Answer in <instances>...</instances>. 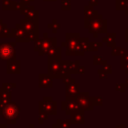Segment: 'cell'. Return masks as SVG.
Here are the masks:
<instances>
[{
  "label": "cell",
  "instance_id": "ba28073f",
  "mask_svg": "<svg viewBox=\"0 0 128 128\" xmlns=\"http://www.w3.org/2000/svg\"><path fill=\"white\" fill-rule=\"evenodd\" d=\"M125 33H126V35H125V40H126V42H128V28L126 29Z\"/></svg>",
  "mask_w": 128,
  "mask_h": 128
},
{
  "label": "cell",
  "instance_id": "5b68a950",
  "mask_svg": "<svg viewBox=\"0 0 128 128\" xmlns=\"http://www.w3.org/2000/svg\"><path fill=\"white\" fill-rule=\"evenodd\" d=\"M128 0H116V9L117 10H124L127 5Z\"/></svg>",
  "mask_w": 128,
  "mask_h": 128
},
{
  "label": "cell",
  "instance_id": "52a82bcc",
  "mask_svg": "<svg viewBox=\"0 0 128 128\" xmlns=\"http://www.w3.org/2000/svg\"><path fill=\"white\" fill-rule=\"evenodd\" d=\"M125 50H123L122 48L120 47H113V50H112V55H120L124 52Z\"/></svg>",
  "mask_w": 128,
  "mask_h": 128
},
{
  "label": "cell",
  "instance_id": "8992f818",
  "mask_svg": "<svg viewBox=\"0 0 128 128\" xmlns=\"http://www.w3.org/2000/svg\"><path fill=\"white\" fill-rule=\"evenodd\" d=\"M121 55V68L123 69L126 65H128V52L124 51Z\"/></svg>",
  "mask_w": 128,
  "mask_h": 128
},
{
  "label": "cell",
  "instance_id": "277c9868",
  "mask_svg": "<svg viewBox=\"0 0 128 128\" xmlns=\"http://www.w3.org/2000/svg\"><path fill=\"white\" fill-rule=\"evenodd\" d=\"M114 40H115V34H113V33L112 34H108V37L103 39V41L107 42V45H109V46H114L115 45Z\"/></svg>",
  "mask_w": 128,
  "mask_h": 128
},
{
  "label": "cell",
  "instance_id": "3957f363",
  "mask_svg": "<svg viewBox=\"0 0 128 128\" xmlns=\"http://www.w3.org/2000/svg\"><path fill=\"white\" fill-rule=\"evenodd\" d=\"M12 53H13V50H12V48L10 46H7V45L1 46V48H0V56H1V58H4V59L10 58Z\"/></svg>",
  "mask_w": 128,
  "mask_h": 128
},
{
  "label": "cell",
  "instance_id": "7a4b0ae2",
  "mask_svg": "<svg viewBox=\"0 0 128 128\" xmlns=\"http://www.w3.org/2000/svg\"><path fill=\"white\" fill-rule=\"evenodd\" d=\"M4 115L7 119H13L18 115V109L14 105H9L4 110Z\"/></svg>",
  "mask_w": 128,
  "mask_h": 128
},
{
  "label": "cell",
  "instance_id": "30bf717a",
  "mask_svg": "<svg viewBox=\"0 0 128 128\" xmlns=\"http://www.w3.org/2000/svg\"><path fill=\"white\" fill-rule=\"evenodd\" d=\"M116 128H125V125H124V124H121V125H119V126H117Z\"/></svg>",
  "mask_w": 128,
  "mask_h": 128
},
{
  "label": "cell",
  "instance_id": "8fae6325",
  "mask_svg": "<svg viewBox=\"0 0 128 128\" xmlns=\"http://www.w3.org/2000/svg\"><path fill=\"white\" fill-rule=\"evenodd\" d=\"M125 86H128V78L125 80Z\"/></svg>",
  "mask_w": 128,
  "mask_h": 128
},
{
  "label": "cell",
  "instance_id": "6da1fadb",
  "mask_svg": "<svg viewBox=\"0 0 128 128\" xmlns=\"http://www.w3.org/2000/svg\"><path fill=\"white\" fill-rule=\"evenodd\" d=\"M90 30L93 32H105L106 31V21L101 19V16H96L90 25Z\"/></svg>",
  "mask_w": 128,
  "mask_h": 128
},
{
  "label": "cell",
  "instance_id": "9c48e42d",
  "mask_svg": "<svg viewBox=\"0 0 128 128\" xmlns=\"http://www.w3.org/2000/svg\"><path fill=\"white\" fill-rule=\"evenodd\" d=\"M124 11H125V14H126V15H128V2H127V5H126V7H125Z\"/></svg>",
  "mask_w": 128,
  "mask_h": 128
}]
</instances>
